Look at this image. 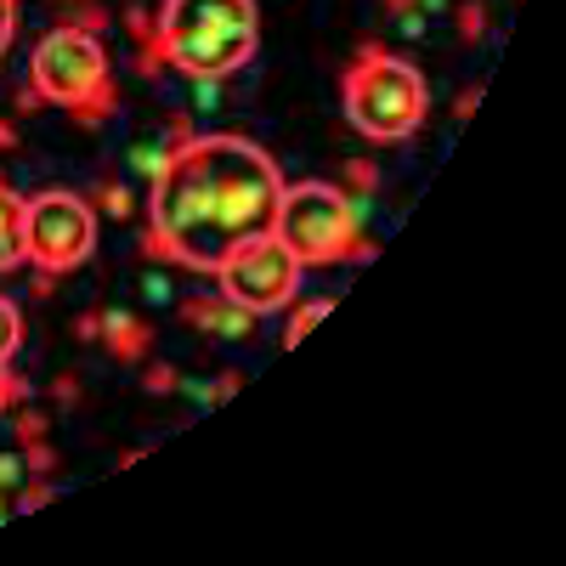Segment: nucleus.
Masks as SVG:
<instances>
[{"mask_svg":"<svg viewBox=\"0 0 566 566\" xmlns=\"http://www.w3.org/2000/svg\"><path fill=\"white\" fill-rule=\"evenodd\" d=\"M283 176L272 154L244 136H187L154 170L148 193V255L216 272L232 244L272 232Z\"/></svg>","mask_w":566,"mask_h":566,"instance_id":"f257e3e1","label":"nucleus"},{"mask_svg":"<svg viewBox=\"0 0 566 566\" xmlns=\"http://www.w3.org/2000/svg\"><path fill=\"white\" fill-rule=\"evenodd\" d=\"M154 34H159V57L176 74L216 85L255 57L261 7L255 0H165Z\"/></svg>","mask_w":566,"mask_h":566,"instance_id":"f03ea898","label":"nucleus"},{"mask_svg":"<svg viewBox=\"0 0 566 566\" xmlns=\"http://www.w3.org/2000/svg\"><path fill=\"white\" fill-rule=\"evenodd\" d=\"M29 91L40 103H57L69 108L80 125H103L119 103V91L108 80V52H103V40L80 29V23H63L52 29L40 45H34V57H29Z\"/></svg>","mask_w":566,"mask_h":566,"instance_id":"7ed1b4c3","label":"nucleus"},{"mask_svg":"<svg viewBox=\"0 0 566 566\" xmlns=\"http://www.w3.org/2000/svg\"><path fill=\"white\" fill-rule=\"evenodd\" d=\"M424 108H431V97H424L419 69L391 57L386 45H363V57L346 69V119L368 142H397L419 130Z\"/></svg>","mask_w":566,"mask_h":566,"instance_id":"20e7f679","label":"nucleus"},{"mask_svg":"<svg viewBox=\"0 0 566 566\" xmlns=\"http://www.w3.org/2000/svg\"><path fill=\"white\" fill-rule=\"evenodd\" d=\"M357 227H363V205L346 199L328 181H301L283 187L277 210H272V232L301 266H335L346 255H357Z\"/></svg>","mask_w":566,"mask_h":566,"instance_id":"39448f33","label":"nucleus"},{"mask_svg":"<svg viewBox=\"0 0 566 566\" xmlns=\"http://www.w3.org/2000/svg\"><path fill=\"white\" fill-rule=\"evenodd\" d=\"M301 261L277 244V232H255V239L232 244L227 261L216 266V283L232 306H244L250 317H266L277 306H290L301 290Z\"/></svg>","mask_w":566,"mask_h":566,"instance_id":"423d86ee","label":"nucleus"},{"mask_svg":"<svg viewBox=\"0 0 566 566\" xmlns=\"http://www.w3.org/2000/svg\"><path fill=\"white\" fill-rule=\"evenodd\" d=\"M23 227H29V261L52 277L85 266L91 250H97V210L80 193H63V187L34 193L23 210Z\"/></svg>","mask_w":566,"mask_h":566,"instance_id":"0eeeda50","label":"nucleus"},{"mask_svg":"<svg viewBox=\"0 0 566 566\" xmlns=\"http://www.w3.org/2000/svg\"><path fill=\"white\" fill-rule=\"evenodd\" d=\"M29 199H18L7 181H0V272H18L29 261V227H23Z\"/></svg>","mask_w":566,"mask_h":566,"instance_id":"6e6552de","label":"nucleus"},{"mask_svg":"<svg viewBox=\"0 0 566 566\" xmlns=\"http://www.w3.org/2000/svg\"><path fill=\"white\" fill-rule=\"evenodd\" d=\"M181 317L193 323V328H210V335H227V340L250 335V323H255L244 306H232L227 295H221V301H187V306H181Z\"/></svg>","mask_w":566,"mask_h":566,"instance_id":"1a4fd4ad","label":"nucleus"},{"mask_svg":"<svg viewBox=\"0 0 566 566\" xmlns=\"http://www.w3.org/2000/svg\"><path fill=\"white\" fill-rule=\"evenodd\" d=\"M103 340H108V352L119 357V363H136L142 352H148V323H142V317H130V312H108L103 317Z\"/></svg>","mask_w":566,"mask_h":566,"instance_id":"9d476101","label":"nucleus"},{"mask_svg":"<svg viewBox=\"0 0 566 566\" xmlns=\"http://www.w3.org/2000/svg\"><path fill=\"white\" fill-rule=\"evenodd\" d=\"M328 306H335V301H328V295H312L306 306H295L290 328H283V346H301V340H306V328H317V323L328 317Z\"/></svg>","mask_w":566,"mask_h":566,"instance_id":"9b49d317","label":"nucleus"},{"mask_svg":"<svg viewBox=\"0 0 566 566\" xmlns=\"http://www.w3.org/2000/svg\"><path fill=\"white\" fill-rule=\"evenodd\" d=\"M23 346V317H18V306L0 295V363H12V352Z\"/></svg>","mask_w":566,"mask_h":566,"instance_id":"f8f14e48","label":"nucleus"},{"mask_svg":"<svg viewBox=\"0 0 566 566\" xmlns=\"http://www.w3.org/2000/svg\"><path fill=\"white\" fill-rule=\"evenodd\" d=\"M23 482H29V459H18V453H0V493H23ZM18 504V499H12Z\"/></svg>","mask_w":566,"mask_h":566,"instance_id":"ddd939ff","label":"nucleus"},{"mask_svg":"<svg viewBox=\"0 0 566 566\" xmlns=\"http://www.w3.org/2000/svg\"><path fill=\"white\" fill-rule=\"evenodd\" d=\"M23 397H29V386L18 380V374H12L7 363H0V413H7V408H18Z\"/></svg>","mask_w":566,"mask_h":566,"instance_id":"4468645a","label":"nucleus"},{"mask_svg":"<svg viewBox=\"0 0 566 566\" xmlns=\"http://www.w3.org/2000/svg\"><path fill=\"white\" fill-rule=\"evenodd\" d=\"M12 29H18V0H0V57L12 45Z\"/></svg>","mask_w":566,"mask_h":566,"instance_id":"2eb2a0df","label":"nucleus"},{"mask_svg":"<svg viewBox=\"0 0 566 566\" xmlns=\"http://www.w3.org/2000/svg\"><path fill=\"white\" fill-rule=\"evenodd\" d=\"M103 210L125 221V216H130V193H125V187H103Z\"/></svg>","mask_w":566,"mask_h":566,"instance_id":"dca6fc26","label":"nucleus"},{"mask_svg":"<svg viewBox=\"0 0 566 566\" xmlns=\"http://www.w3.org/2000/svg\"><path fill=\"white\" fill-rule=\"evenodd\" d=\"M459 29H464V40H476L482 34V7H464L459 12Z\"/></svg>","mask_w":566,"mask_h":566,"instance_id":"f3484780","label":"nucleus"},{"mask_svg":"<svg viewBox=\"0 0 566 566\" xmlns=\"http://www.w3.org/2000/svg\"><path fill=\"white\" fill-rule=\"evenodd\" d=\"M40 431H45L40 413H23V419H18V437H23V442H40Z\"/></svg>","mask_w":566,"mask_h":566,"instance_id":"a211bd4d","label":"nucleus"},{"mask_svg":"<svg viewBox=\"0 0 566 566\" xmlns=\"http://www.w3.org/2000/svg\"><path fill=\"white\" fill-rule=\"evenodd\" d=\"M148 386H154V391H170L176 374H170V368H148Z\"/></svg>","mask_w":566,"mask_h":566,"instance_id":"6ab92c4d","label":"nucleus"},{"mask_svg":"<svg viewBox=\"0 0 566 566\" xmlns=\"http://www.w3.org/2000/svg\"><path fill=\"white\" fill-rule=\"evenodd\" d=\"M0 148H18V130H12L7 119H0Z\"/></svg>","mask_w":566,"mask_h":566,"instance_id":"aec40b11","label":"nucleus"},{"mask_svg":"<svg viewBox=\"0 0 566 566\" xmlns=\"http://www.w3.org/2000/svg\"><path fill=\"white\" fill-rule=\"evenodd\" d=\"M386 7H391V12H402V7H408V0H386Z\"/></svg>","mask_w":566,"mask_h":566,"instance_id":"412c9836","label":"nucleus"}]
</instances>
